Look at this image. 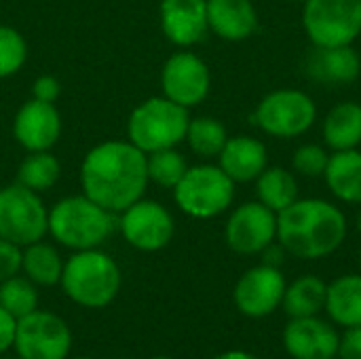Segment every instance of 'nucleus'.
<instances>
[{
    "label": "nucleus",
    "mask_w": 361,
    "mask_h": 359,
    "mask_svg": "<svg viewBox=\"0 0 361 359\" xmlns=\"http://www.w3.org/2000/svg\"><path fill=\"white\" fill-rule=\"evenodd\" d=\"M286 294V279L275 267L260 264L250 269L235 288L237 309L247 317H264L273 313Z\"/></svg>",
    "instance_id": "14"
},
{
    "label": "nucleus",
    "mask_w": 361,
    "mask_h": 359,
    "mask_svg": "<svg viewBox=\"0 0 361 359\" xmlns=\"http://www.w3.org/2000/svg\"><path fill=\"white\" fill-rule=\"evenodd\" d=\"M338 355L343 359H361V326L349 328V332L338 343Z\"/></svg>",
    "instance_id": "36"
},
{
    "label": "nucleus",
    "mask_w": 361,
    "mask_h": 359,
    "mask_svg": "<svg viewBox=\"0 0 361 359\" xmlns=\"http://www.w3.org/2000/svg\"><path fill=\"white\" fill-rule=\"evenodd\" d=\"M361 59L351 44L345 47H313L305 59V72L309 78L324 85L353 83L360 76Z\"/></svg>",
    "instance_id": "18"
},
{
    "label": "nucleus",
    "mask_w": 361,
    "mask_h": 359,
    "mask_svg": "<svg viewBox=\"0 0 361 359\" xmlns=\"http://www.w3.org/2000/svg\"><path fill=\"white\" fill-rule=\"evenodd\" d=\"M161 28L169 42L190 47L207 34V0H161Z\"/></svg>",
    "instance_id": "17"
},
{
    "label": "nucleus",
    "mask_w": 361,
    "mask_h": 359,
    "mask_svg": "<svg viewBox=\"0 0 361 359\" xmlns=\"http://www.w3.org/2000/svg\"><path fill=\"white\" fill-rule=\"evenodd\" d=\"M13 135L27 152L51 150L61 135V116L55 104L27 99L13 118Z\"/></svg>",
    "instance_id": "15"
},
{
    "label": "nucleus",
    "mask_w": 361,
    "mask_h": 359,
    "mask_svg": "<svg viewBox=\"0 0 361 359\" xmlns=\"http://www.w3.org/2000/svg\"><path fill=\"white\" fill-rule=\"evenodd\" d=\"M148 180L161 188H176V184L184 178L188 165L186 159L176 148H163L146 154Z\"/></svg>",
    "instance_id": "29"
},
{
    "label": "nucleus",
    "mask_w": 361,
    "mask_h": 359,
    "mask_svg": "<svg viewBox=\"0 0 361 359\" xmlns=\"http://www.w3.org/2000/svg\"><path fill=\"white\" fill-rule=\"evenodd\" d=\"M235 197V182L220 165L188 167L184 178L173 188L178 207L192 218H214L228 209Z\"/></svg>",
    "instance_id": "6"
},
{
    "label": "nucleus",
    "mask_w": 361,
    "mask_h": 359,
    "mask_svg": "<svg viewBox=\"0 0 361 359\" xmlns=\"http://www.w3.org/2000/svg\"><path fill=\"white\" fill-rule=\"evenodd\" d=\"M150 359H171V358H165V355H159V358H150Z\"/></svg>",
    "instance_id": "40"
},
{
    "label": "nucleus",
    "mask_w": 361,
    "mask_h": 359,
    "mask_svg": "<svg viewBox=\"0 0 361 359\" xmlns=\"http://www.w3.org/2000/svg\"><path fill=\"white\" fill-rule=\"evenodd\" d=\"M21 271L34 286L49 288L61 281L63 260L53 245L36 241L32 245H25V250L21 252Z\"/></svg>",
    "instance_id": "24"
},
{
    "label": "nucleus",
    "mask_w": 361,
    "mask_h": 359,
    "mask_svg": "<svg viewBox=\"0 0 361 359\" xmlns=\"http://www.w3.org/2000/svg\"><path fill=\"white\" fill-rule=\"evenodd\" d=\"M216 359H258V358H254V355H250V353H243V351H228V353L218 355Z\"/></svg>",
    "instance_id": "38"
},
{
    "label": "nucleus",
    "mask_w": 361,
    "mask_h": 359,
    "mask_svg": "<svg viewBox=\"0 0 361 359\" xmlns=\"http://www.w3.org/2000/svg\"><path fill=\"white\" fill-rule=\"evenodd\" d=\"M61 85L55 76L51 74H42L32 83V97L38 102H47V104H55L59 97Z\"/></svg>",
    "instance_id": "34"
},
{
    "label": "nucleus",
    "mask_w": 361,
    "mask_h": 359,
    "mask_svg": "<svg viewBox=\"0 0 361 359\" xmlns=\"http://www.w3.org/2000/svg\"><path fill=\"white\" fill-rule=\"evenodd\" d=\"M59 174H61L59 161L49 150H40V152H30L21 161L17 169V182L34 193H44L51 186H55Z\"/></svg>",
    "instance_id": "27"
},
{
    "label": "nucleus",
    "mask_w": 361,
    "mask_h": 359,
    "mask_svg": "<svg viewBox=\"0 0 361 359\" xmlns=\"http://www.w3.org/2000/svg\"><path fill=\"white\" fill-rule=\"evenodd\" d=\"M300 2H305V0H300Z\"/></svg>",
    "instance_id": "44"
},
{
    "label": "nucleus",
    "mask_w": 361,
    "mask_h": 359,
    "mask_svg": "<svg viewBox=\"0 0 361 359\" xmlns=\"http://www.w3.org/2000/svg\"><path fill=\"white\" fill-rule=\"evenodd\" d=\"M212 76L207 63L195 53H173L161 70L163 95L184 108L201 104L209 93Z\"/></svg>",
    "instance_id": "12"
},
{
    "label": "nucleus",
    "mask_w": 361,
    "mask_h": 359,
    "mask_svg": "<svg viewBox=\"0 0 361 359\" xmlns=\"http://www.w3.org/2000/svg\"><path fill=\"white\" fill-rule=\"evenodd\" d=\"M324 142L334 150H351L361 144V106L338 104L324 121Z\"/></svg>",
    "instance_id": "22"
},
{
    "label": "nucleus",
    "mask_w": 361,
    "mask_h": 359,
    "mask_svg": "<svg viewBox=\"0 0 361 359\" xmlns=\"http://www.w3.org/2000/svg\"><path fill=\"white\" fill-rule=\"evenodd\" d=\"M188 108L163 97H150L133 108L127 121V140L150 154L163 148H176L186 140Z\"/></svg>",
    "instance_id": "5"
},
{
    "label": "nucleus",
    "mask_w": 361,
    "mask_h": 359,
    "mask_svg": "<svg viewBox=\"0 0 361 359\" xmlns=\"http://www.w3.org/2000/svg\"><path fill=\"white\" fill-rule=\"evenodd\" d=\"M207 25L224 40H245L258 28L250 0H207Z\"/></svg>",
    "instance_id": "19"
},
{
    "label": "nucleus",
    "mask_w": 361,
    "mask_h": 359,
    "mask_svg": "<svg viewBox=\"0 0 361 359\" xmlns=\"http://www.w3.org/2000/svg\"><path fill=\"white\" fill-rule=\"evenodd\" d=\"M360 269H361V254H360Z\"/></svg>",
    "instance_id": "43"
},
{
    "label": "nucleus",
    "mask_w": 361,
    "mask_h": 359,
    "mask_svg": "<svg viewBox=\"0 0 361 359\" xmlns=\"http://www.w3.org/2000/svg\"><path fill=\"white\" fill-rule=\"evenodd\" d=\"M328 161H330V154L317 146V144H307V146H300L296 152H294V159H292V165L296 171H300L302 176H324L326 167H328Z\"/></svg>",
    "instance_id": "32"
},
{
    "label": "nucleus",
    "mask_w": 361,
    "mask_h": 359,
    "mask_svg": "<svg viewBox=\"0 0 361 359\" xmlns=\"http://www.w3.org/2000/svg\"><path fill=\"white\" fill-rule=\"evenodd\" d=\"M315 104L307 93L283 89L267 95L260 102L254 114V123L271 135L294 138L309 131L315 123Z\"/></svg>",
    "instance_id": "10"
},
{
    "label": "nucleus",
    "mask_w": 361,
    "mask_h": 359,
    "mask_svg": "<svg viewBox=\"0 0 361 359\" xmlns=\"http://www.w3.org/2000/svg\"><path fill=\"white\" fill-rule=\"evenodd\" d=\"M0 307L8 311L15 320H21L38 309L36 286L27 277L13 275L0 284Z\"/></svg>",
    "instance_id": "30"
},
{
    "label": "nucleus",
    "mask_w": 361,
    "mask_h": 359,
    "mask_svg": "<svg viewBox=\"0 0 361 359\" xmlns=\"http://www.w3.org/2000/svg\"><path fill=\"white\" fill-rule=\"evenodd\" d=\"M13 349L21 359H68L72 332L59 315L36 309L17 320Z\"/></svg>",
    "instance_id": "9"
},
{
    "label": "nucleus",
    "mask_w": 361,
    "mask_h": 359,
    "mask_svg": "<svg viewBox=\"0 0 361 359\" xmlns=\"http://www.w3.org/2000/svg\"><path fill=\"white\" fill-rule=\"evenodd\" d=\"M49 233V209L38 193L15 182L0 188V237L25 248Z\"/></svg>",
    "instance_id": "7"
},
{
    "label": "nucleus",
    "mask_w": 361,
    "mask_h": 359,
    "mask_svg": "<svg viewBox=\"0 0 361 359\" xmlns=\"http://www.w3.org/2000/svg\"><path fill=\"white\" fill-rule=\"evenodd\" d=\"M330 190L347 203H361V152L336 150L324 171Z\"/></svg>",
    "instance_id": "21"
},
{
    "label": "nucleus",
    "mask_w": 361,
    "mask_h": 359,
    "mask_svg": "<svg viewBox=\"0 0 361 359\" xmlns=\"http://www.w3.org/2000/svg\"><path fill=\"white\" fill-rule=\"evenodd\" d=\"M27 59V44L19 30L0 25V78L17 74Z\"/></svg>",
    "instance_id": "31"
},
{
    "label": "nucleus",
    "mask_w": 361,
    "mask_h": 359,
    "mask_svg": "<svg viewBox=\"0 0 361 359\" xmlns=\"http://www.w3.org/2000/svg\"><path fill=\"white\" fill-rule=\"evenodd\" d=\"M277 235V216L262 203H245L226 222V243L237 254H260Z\"/></svg>",
    "instance_id": "13"
},
{
    "label": "nucleus",
    "mask_w": 361,
    "mask_h": 359,
    "mask_svg": "<svg viewBox=\"0 0 361 359\" xmlns=\"http://www.w3.org/2000/svg\"><path fill=\"white\" fill-rule=\"evenodd\" d=\"M283 343L294 359H334L341 339L330 324L313 315L292 320L286 328Z\"/></svg>",
    "instance_id": "16"
},
{
    "label": "nucleus",
    "mask_w": 361,
    "mask_h": 359,
    "mask_svg": "<svg viewBox=\"0 0 361 359\" xmlns=\"http://www.w3.org/2000/svg\"><path fill=\"white\" fill-rule=\"evenodd\" d=\"M283 245L279 248V245H267L260 254L264 256V262L262 264H267V267H275V269H279V264L283 262Z\"/></svg>",
    "instance_id": "37"
},
{
    "label": "nucleus",
    "mask_w": 361,
    "mask_h": 359,
    "mask_svg": "<svg viewBox=\"0 0 361 359\" xmlns=\"http://www.w3.org/2000/svg\"><path fill=\"white\" fill-rule=\"evenodd\" d=\"M220 157V169L233 182L256 180L267 169V148L260 140L237 135L228 138Z\"/></svg>",
    "instance_id": "20"
},
{
    "label": "nucleus",
    "mask_w": 361,
    "mask_h": 359,
    "mask_svg": "<svg viewBox=\"0 0 361 359\" xmlns=\"http://www.w3.org/2000/svg\"><path fill=\"white\" fill-rule=\"evenodd\" d=\"M74 359H93V358H74Z\"/></svg>",
    "instance_id": "42"
},
{
    "label": "nucleus",
    "mask_w": 361,
    "mask_h": 359,
    "mask_svg": "<svg viewBox=\"0 0 361 359\" xmlns=\"http://www.w3.org/2000/svg\"><path fill=\"white\" fill-rule=\"evenodd\" d=\"M118 229L131 248L140 252H159L173 237V218L165 205L142 197L121 212Z\"/></svg>",
    "instance_id": "11"
},
{
    "label": "nucleus",
    "mask_w": 361,
    "mask_h": 359,
    "mask_svg": "<svg viewBox=\"0 0 361 359\" xmlns=\"http://www.w3.org/2000/svg\"><path fill=\"white\" fill-rule=\"evenodd\" d=\"M302 23L317 47L351 44L361 32V0H305Z\"/></svg>",
    "instance_id": "8"
},
{
    "label": "nucleus",
    "mask_w": 361,
    "mask_h": 359,
    "mask_svg": "<svg viewBox=\"0 0 361 359\" xmlns=\"http://www.w3.org/2000/svg\"><path fill=\"white\" fill-rule=\"evenodd\" d=\"M15 330H17V320L0 307V355H4L8 349H13Z\"/></svg>",
    "instance_id": "35"
},
{
    "label": "nucleus",
    "mask_w": 361,
    "mask_h": 359,
    "mask_svg": "<svg viewBox=\"0 0 361 359\" xmlns=\"http://www.w3.org/2000/svg\"><path fill=\"white\" fill-rule=\"evenodd\" d=\"M357 229L361 231V212H360V216H357Z\"/></svg>",
    "instance_id": "39"
},
{
    "label": "nucleus",
    "mask_w": 361,
    "mask_h": 359,
    "mask_svg": "<svg viewBox=\"0 0 361 359\" xmlns=\"http://www.w3.org/2000/svg\"><path fill=\"white\" fill-rule=\"evenodd\" d=\"M148 182L146 152L129 140H108L93 146L80 165L82 195L112 214L140 201Z\"/></svg>",
    "instance_id": "1"
},
{
    "label": "nucleus",
    "mask_w": 361,
    "mask_h": 359,
    "mask_svg": "<svg viewBox=\"0 0 361 359\" xmlns=\"http://www.w3.org/2000/svg\"><path fill=\"white\" fill-rule=\"evenodd\" d=\"M256 180H258L256 193H258L260 203L277 214L283 212L286 207H290L298 199L296 178L281 167L264 169Z\"/></svg>",
    "instance_id": "26"
},
{
    "label": "nucleus",
    "mask_w": 361,
    "mask_h": 359,
    "mask_svg": "<svg viewBox=\"0 0 361 359\" xmlns=\"http://www.w3.org/2000/svg\"><path fill=\"white\" fill-rule=\"evenodd\" d=\"M328 286L313 275L300 277L283 294V309L292 320L298 317H313L326 307Z\"/></svg>",
    "instance_id": "25"
},
{
    "label": "nucleus",
    "mask_w": 361,
    "mask_h": 359,
    "mask_svg": "<svg viewBox=\"0 0 361 359\" xmlns=\"http://www.w3.org/2000/svg\"><path fill=\"white\" fill-rule=\"evenodd\" d=\"M279 243L286 252L298 258H324L332 254L347 235L343 212L322 199L294 201L279 212L277 218Z\"/></svg>",
    "instance_id": "2"
},
{
    "label": "nucleus",
    "mask_w": 361,
    "mask_h": 359,
    "mask_svg": "<svg viewBox=\"0 0 361 359\" xmlns=\"http://www.w3.org/2000/svg\"><path fill=\"white\" fill-rule=\"evenodd\" d=\"M226 140H228L226 129L218 118H212V116L190 118L188 131H186V142L195 154H199L203 159L218 157L222 152Z\"/></svg>",
    "instance_id": "28"
},
{
    "label": "nucleus",
    "mask_w": 361,
    "mask_h": 359,
    "mask_svg": "<svg viewBox=\"0 0 361 359\" xmlns=\"http://www.w3.org/2000/svg\"><path fill=\"white\" fill-rule=\"evenodd\" d=\"M21 271V248L0 237V284Z\"/></svg>",
    "instance_id": "33"
},
{
    "label": "nucleus",
    "mask_w": 361,
    "mask_h": 359,
    "mask_svg": "<svg viewBox=\"0 0 361 359\" xmlns=\"http://www.w3.org/2000/svg\"><path fill=\"white\" fill-rule=\"evenodd\" d=\"M121 281L118 264L95 248L74 252L63 262L59 286L72 303L87 309H104L118 296Z\"/></svg>",
    "instance_id": "4"
},
{
    "label": "nucleus",
    "mask_w": 361,
    "mask_h": 359,
    "mask_svg": "<svg viewBox=\"0 0 361 359\" xmlns=\"http://www.w3.org/2000/svg\"><path fill=\"white\" fill-rule=\"evenodd\" d=\"M0 359H21V358H0Z\"/></svg>",
    "instance_id": "41"
},
{
    "label": "nucleus",
    "mask_w": 361,
    "mask_h": 359,
    "mask_svg": "<svg viewBox=\"0 0 361 359\" xmlns=\"http://www.w3.org/2000/svg\"><path fill=\"white\" fill-rule=\"evenodd\" d=\"M116 214L104 209L87 195L57 201L49 212L51 237L68 250H95L114 233Z\"/></svg>",
    "instance_id": "3"
},
{
    "label": "nucleus",
    "mask_w": 361,
    "mask_h": 359,
    "mask_svg": "<svg viewBox=\"0 0 361 359\" xmlns=\"http://www.w3.org/2000/svg\"><path fill=\"white\" fill-rule=\"evenodd\" d=\"M326 309L345 328L361 326V275H347L328 288Z\"/></svg>",
    "instance_id": "23"
}]
</instances>
